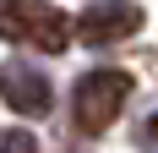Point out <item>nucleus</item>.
Instances as JSON below:
<instances>
[{"instance_id":"obj_1","label":"nucleus","mask_w":158,"mask_h":153,"mask_svg":"<svg viewBox=\"0 0 158 153\" xmlns=\"http://www.w3.org/2000/svg\"><path fill=\"white\" fill-rule=\"evenodd\" d=\"M126 98H131V76L114 71V66L77 76V126L87 131V137H104V131L120 120Z\"/></svg>"},{"instance_id":"obj_2","label":"nucleus","mask_w":158,"mask_h":153,"mask_svg":"<svg viewBox=\"0 0 158 153\" xmlns=\"http://www.w3.org/2000/svg\"><path fill=\"white\" fill-rule=\"evenodd\" d=\"M6 33H11L16 44L44 49V55H60V49L71 44V22H65V11L49 6V0H11V6H6Z\"/></svg>"},{"instance_id":"obj_3","label":"nucleus","mask_w":158,"mask_h":153,"mask_svg":"<svg viewBox=\"0 0 158 153\" xmlns=\"http://www.w3.org/2000/svg\"><path fill=\"white\" fill-rule=\"evenodd\" d=\"M136 28H142V6H131V0H98L77 22V33L87 44H114V38H131Z\"/></svg>"},{"instance_id":"obj_4","label":"nucleus","mask_w":158,"mask_h":153,"mask_svg":"<svg viewBox=\"0 0 158 153\" xmlns=\"http://www.w3.org/2000/svg\"><path fill=\"white\" fill-rule=\"evenodd\" d=\"M6 104H11L16 115H49L55 93H49V82H44L38 71H27V66H11V71H6Z\"/></svg>"},{"instance_id":"obj_5","label":"nucleus","mask_w":158,"mask_h":153,"mask_svg":"<svg viewBox=\"0 0 158 153\" xmlns=\"http://www.w3.org/2000/svg\"><path fill=\"white\" fill-rule=\"evenodd\" d=\"M0 153H33V137L22 131V126H11V131L0 137Z\"/></svg>"},{"instance_id":"obj_6","label":"nucleus","mask_w":158,"mask_h":153,"mask_svg":"<svg viewBox=\"0 0 158 153\" xmlns=\"http://www.w3.org/2000/svg\"><path fill=\"white\" fill-rule=\"evenodd\" d=\"M147 131H153V137H158V115H153V126H147Z\"/></svg>"}]
</instances>
